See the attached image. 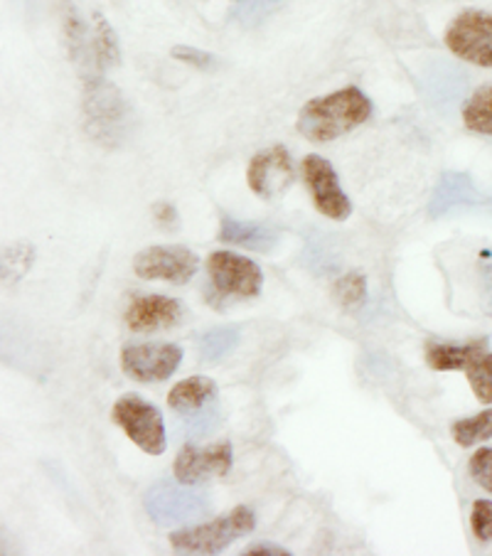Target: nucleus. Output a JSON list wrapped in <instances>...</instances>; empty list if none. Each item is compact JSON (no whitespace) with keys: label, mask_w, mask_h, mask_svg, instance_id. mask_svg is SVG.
I'll return each instance as SVG.
<instances>
[{"label":"nucleus","mask_w":492,"mask_h":556,"mask_svg":"<svg viewBox=\"0 0 492 556\" xmlns=\"http://www.w3.org/2000/svg\"><path fill=\"white\" fill-rule=\"evenodd\" d=\"M369 116H373V101L365 91L345 87L303 104L299 118H295V128L313 143H328L355 131L357 126L369 122Z\"/></svg>","instance_id":"nucleus-1"},{"label":"nucleus","mask_w":492,"mask_h":556,"mask_svg":"<svg viewBox=\"0 0 492 556\" xmlns=\"http://www.w3.org/2000/svg\"><path fill=\"white\" fill-rule=\"evenodd\" d=\"M85 128L91 141L104 148H116L131 136V106L126 97L121 94L118 87L106 81L101 74H89L85 77Z\"/></svg>","instance_id":"nucleus-2"},{"label":"nucleus","mask_w":492,"mask_h":556,"mask_svg":"<svg viewBox=\"0 0 492 556\" xmlns=\"http://www.w3.org/2000/svg\"><path fill=\"white\" fill-rule=\"evenodd\" d=\"M254 527V509L239 505L231 513L222 515L207 525L185 527V530L171 532V546L178 554H219L237 540H241V536L252 534Z\"/></svg>","instance_id":"nucleus-3"},{"label":"nucleus","mask_w":492,"mask_h":556,"mask_svg":"<svg viewBox=\"0 0 492 556\" xmlns=\"http://www.w3.org/2000/svg\"><path fill=\"white\" fill-rule=\"evenodd\" d=\"M114 421L121 426L128 439H131L138 448L146 451L148 456H161L165 451V424L163 414L155 404L146 402L138 394H124L118 396L114 404Z\"/></svg>","instance_id":"nucleus-4"},{"label":"nucleus","mask_w":492,"mask_h":556,"mask_svg":"<svg viewBox=\"0 0 492 556\" xmlns=\"http://www.w3.org/2000/svg\"><path fill=\"white\" fill-rule=\"evenodd\" d=\"M207 274L212 289L222 299H256L264 289L262 266L235 252L210 254Z\"/></svg>","instance_id":"nucleus-5"},{"label":"nucleus","mask_w":492,"mask_h":556,"mask_svg":"<svg viewBox=\"0 0 492 556\" xmlns=\"http://www.w3.org/2000/svg\"><path fill=\"white\" fill-rule=\"evenodd\" d=\"M445 48L458 60L492 70V13L466 11L445 30Z\"/></svg>","instance_id":"nucleus-6"},{"label":"nucleus","mask_w":492,"mask_h":556,"mask_svg":"<svg viewBox=\"0 0 492 556\" xmlns=\"http://www.w3.org/2000/svg\"><path fill=\"white\" fill-rule=\"evenodd\" d=\"M198 268V254L182 244L148 247L134 258V271L146 278V281H168L175 286H182L192 281Z\"/></svg>","instance_id":"nucleus-7"},{"label":"nucleus","mask_w":492,"mask_h":556,"mask_svg":"<svg viewBox=\"0 0 492 556\" xmlns=\"http://www.w3.org/2000/svg\"><path fill=\"white\" fill-rule=\"evenodd\" d=\"M182 483H168L161 480L146 493V513L155 525L161 527H178L200 517L207 509V500L198 493H190V485L180 488Z\"/></svg>","instance_id":"nucleus-8"},{"label":"nucleus","mask_w":492,"mask_h":556,"mask_svg":"<svg viewBox=\"0 0 492 556\" xmlns=\"http://www.w3.org/2000/svg\"><path fill=\"white\" fill-rule=\"evenodd\" d=\"M301 173L320 215L336 222H345L352 215V202L348 192L340 188V178L330 161H325L323 155L315 153L305 155L301 163Z\"/></svg>","instance_id":"nucleus-9"},{"label":"nucleus","mask_w":492,"mask_h":556,"mask_svg":"<svg viewBox=\"0 0 492 556\" xmlns=\"http://www.w3.org/2000/svg\"><path fill=\"white\" fill-rule=\"evenodd\" d=\"M182 363V350L173 342H146L121 350V369L136 382H163Z\"/></svg>","instance_id":"nucleus-10"},{"label":"nucleus","mask_w":492,"mask_h":556,"mask_svg":"<svg viewBox=\"0 0 492 556\" xmlns=\"http://www.w3.org/2000/svg\"><path fill=\"white\" fill-rule=\"evenodd\" d=\"M231 463H235V453H231L229 441H217L212 446H182L178 458L173 463L175 480H180L182 485H202L207 480L225 478L229 476Z\"/></svg>","instance_id":"nucleus-11"},{"label":"nucleus","mask_w":492,"mask_h":556,"mask_svg":"<svg viewBox=\"0 0 492 556\" xmlns=\"http://www.w3.org/2000/svg\"><path fill=\"white\" fill-rule=\"evenodd\" d=\"M293 178H295L293 161L286 146L266 148V151H258L252 161H249V168H247L249 188L264 200L278 198V194L289 190Z\"/></svg>","instance_id":"nucleus-12"},{"label":"nucleus","mask_w":492,"mask_h":556,"mask_svg":"<svg viewBox=\"0 0 492 556\" xmlns=\"http://www.w3.org/2000/svg\"><path fill=\"white\" fill-rule=\"evenodd\" d=\"M185 318V305L163 293L136 295L126 308V326L134 332H153L175 328Z\"/></svg>","instance_id":"nucleus-13"},{"label":"nucleus","mask_w":492,"mask_h":556,"mask_svg":"<svg viewBox=\"0 0 492 556\" xmlns=\"http://www.w3.org/2000/svg\"><path fill=\"white\" fill-rule=\"evenodd\" d=\"M219 239L227 244L252 249V252H272L278 244V231L256 222H241L225 215L219 222Z\"/></svg>","instance_id":"nucleus-14"},{"label":"nucleus","mask_w":492,"mask_h":556,"mask_svg":"<svg viewBox=\"0 0 492 556\" xmlns=\"http://www.w3.org/2000/svg\"><path fill=\"white\" fill-rule=\"evenodd\" d=\"M488 352V338L466 342V345H443V342H429L426 348V363L439 372H451V369H468L480 355Z\"/></svg>","instance_id":"nucleus-15"},{"label":"nucleus","mask_w":492,"mask_h":556,"mask_svg":"<svg viewBox=\"0 0 492 556\" xmlns=\"http://www.w3.org/2000/svg\"><path fill=\"white\" fill-rule=\"evenodd\" d=\"M217 382L210 377H190L175 384L168 394V406L178 414L200 412L202 406L217 400Z\"/></svg>","instance_id":"nucleus-16"},{"label":"nucleus","mask_w":492,"mask_h":556,"mask_svg":"<svg viewBox=\"0 0 492 556\" xmlns=\"http://www.w3.org/2000/svg\"><path fill=\"white\" fill-rule=\"evenodd\" d=\"M463 124L468 131L492 136V87H480L463 106Z\"/></svg>","instance_id":"nucleus-17"},{"label":"nucleus","mask_w":492,"mask_h":556,"mask_svg":"<svg viewBox=\"0 0 492 556\" xmlns=\"http://www.w3.org/2000/svg\"><path fill=\"white\" fill-rule=\"evenodd\" d=\"M91 37H94V58L99 70L116 67L121 62V42L116 30L101 13H94V33H91Z\"/></svg>","instance_id":"nucleus-18"},{"label":"nucleus","mask_w":492,"mask_h":556,"mask_svg":"<svg viewBox=\"0 0 492 556\" xmlns=\"http://www.w3.org/2000/svg\"><path fill=\"white\" fill-rule=\"evenodd\" d=\"M451 433L453 441H456L461 448H470L478 446V443L492 441V409L470 416V419H458L451 426Z\"/></svg>","instance_id":"nucleus-19"},{"label":"nucleus","mask_w":492,"mask_h":556,"mask_svg":"<svg viewBox=\"0 0 492 556\" xmlns=\"http://www.w3.org/2000/svg\"><path fill=\"white\" fill-rule=\"evenodd\" d=\"M239 328L237 326H225V328H215L210 332H204V336L198 340V350H200V357L207 359V363H217L225 355H229L231 350L239 345Z\"/></svg>","instance_id":"nucleus-20"},{"label":"nucleus","mask_w":492,"mask_h":556,"mask_svg":"<svg viewBox=\"0 0 492 556\" xmlns=\"http://www.w3.org/2000/svg\"><path fill=\"white\" fill-rule=\"evenodd\" d=\"M470 198H478V192H476V188H472V182L466 178V175L449 173V175H443L433 202L436 205H441V210L445 212L453 205H463V202H468Z\"/></svg>","instance_id":"nucleus-21"},{"label":"nucleus","mask_w":492,"mask_h":556,"mask_svg":"<svg viewBox=\"0 0 492 556\" xmlns=\"http://www.w3.org/2000/svg\"><path fill=\"white\" fill-rule=\"evenodd\" d=\"M332 295L342 305V308H355L367 295V278L359 271H350L340 276L336 286H332Z\"/></svg>","instance_id":"nucleus-22"},{"label":"nucleus","mask_w":492,"mask_h":556,"mask_svg":"<svg viewBox=\"0 0 492 556\" xmlns=\"http://www.w3.org/2000/svg\"><path fill=\"white\" fill-rule=\"evenodd\" d=\"M35 249L30 244H13L3 252V281L13 283L33 268Z\"/></svg>","instance_id":"nucleus-23"},{"label":"nucleus","mask_w":492,"mask_h":556,"mask_svg":"<svg viewBox=\"0 0 492 556\" xmlns=\"http://www.w3.org/2000/svg\"><path fill=\"white\" fill-rule=\"evenodd\" d=\"M466 375L472 394H476L482 404H492V352L480 355L476 363L466 369Z\"/></svg>","instance_id":"nucleus-24"},{"label":"nucleus","mask_w":492,"mask_h":556,"mask_svg":"<svg viewBox=\"0 0 492 556\" xmlns=\"http://www.w3.org/2000/svg\"><path fill=\"white\" fill-rule=\"evenodd\" d=\"M470 530L478 542H492V500H476L470 513Z\"/></svg>","instance_id":"nucleus-25"},{"label":"nucleus","mask_w":492,"mask_h":556,"mask_svg":"<svg viewBox=\"0 0 492 556\" xmlns=\"http://www.w3.org/2000/svg\"><path fill=\"white\" fill-rule=\"evenodd\" d=\"M468 472L476 483L492 493V448H478L470 456Z\"/></svg>","instance_id":"nucleus-26"},{"label":"nucleus","mask_w":492,"mask_h":556,"mask_svg":"<svg viewBox=\"0 0 492 556\" xmlns=\"http://www.w3.org/2000/svg\"><path fill=\"white\" fill-rule=\"evenodd\" d=\"M173 58L178 62L192 64V67H198L202 72H212L219 67V58H215V54L202 52L198 48H188V45H178V48H173Z\"/></svg>","instance_id":"nucleus-27"},{"label":"nucleus","mask_w":492,"mask_h":556,"mask_svg":"<svg viewBox=\"0 0 492 556\" xmlns=\"http://www.w3.org/2000/svg\"><path fill=\"white\" fill-rule=\"evenodd\" d=\"M153 217L157 222V227H163V229H178V225H180L178 210H175L171 202H157V205L153 207Z\"/></svg>","instance_id":"nucleus-28"},{"label":"nucleus","mask_w":492,"mask_h":556,"mask_svg":"<svg viewBox=\"0 0 492 556\" xmlns=\"http://www.w3.org/2000/svg\"><path fill=\"white\" fill-rule=\"evenodd\" d=\"M247 556H291V552L286 546H278L272 542H262V544H252L244 552Z\"/></svg>","instance_id":"nucleus-29"}]
</instances>
